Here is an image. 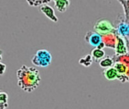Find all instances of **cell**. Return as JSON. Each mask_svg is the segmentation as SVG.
Wrapping results in <instances>:
<instances>
[{
  "instance_id": "obj_1",
  "label": "cell",
  "mask_w": 129,
  "mask_h": 109,
  "mask_svg": "<svg viewBox=\"0 0 129 109\" xmlns=\"http://www.w3.org/2000/svg\"><path fill=\"white\" fill-rule=\"evenodd\" d=\"M17 85L25 92L31 93L35 90L41 82V75L36 68L23 65L16 72Z\"/></svg>"
},
{
  "instance_id": "obj_2",
  "label": "cell",
  "mask_w": 129,
  "mask_h": 109,
  "mask_svg": "<svg viewBox=\"0 0 129 109\" xmlns=\"http://www.w3.org/2000/svg\"><path fill=\"white\" fill-rule=\"evenodd\" d=\"M52 56L50 52L46 49H39L31 58L32 63L36 66L46 68L51 64Z\"/></svg>"
},
{
  "instance_id": "obj_3",
  "label": "cell",
  "mask_w": 129,
  "mask_h": 109,
  "mask_svg": "<svg viewBox=\"0 0 129 109\" xmlns=\"http://www.w3.org/2000/svg\"><path fill=\"white\" fill-rule=\"evenodd\" d=\"M93 29L101 36L116 32L114 26L111 22L104 17L99 18L95 21L93 26Z\"/></svg>"
},
{
  "instance_id": "obj_4",
  "label": "cell",
  "mask_w": 129,
  "mask_h": 109,
  "mask_svg": "<svg viewBox=\"0 0 129 109\" xmlns=\"http://www.w3.org/2000/svg\"><path fill=\"white\" fill-rule=\"evenodd\" d=\"M122 15H118L114 26L117 35L124 38H128L129 24L126 22L125 18H123Z\"/></svg>"
},
{
  "instance_id": "obj_5",
  "label": "cell",
  "mask_w": 129,
  "mask_h": 109,
  "mask_svg": "<svg viewBox=\"0 0 129 109\" xmlns=\"http://www.w3.org/2000/svg\"><path fill=\"white\" fill-rule=\"evenodd\" d=\"M85 40L89 45L95 48L98 47L102 42L101 36L94 31L91 30L88 31L86 33Z\"/></svg>"
},
{
  "instance_id": "obj_6",
  "label": "cell",
  "mask_w": 129,
  "mask_h": 109,
  "mask_svg": "<svg viewBox=\"0 0 129 109\" xmlns=\"http://www.w3.org/2000/svg\"><path fill=\"white\" fill-rule=\"evenodd\" d=\"M39 10L47 17L54 23H57L59 19L55 14V11L53 7L48 4L40 6Z\"/></svg>"
},
{
  "instance_id": "obj_7",
  "label": "cell",
  "mask_w": 129,
  "mask_h": 109,
  "mask_svg": "<svg viewBox=\"0 0 129 109\" xmlns=\"http://www.w3.org/2000/svg\"><path fill=\"white\" fill-rule=\"evenodd\" d=\"M102 42L105 47L115 49L117 42V34L116 32L102 36Z\"/></svg>"
},
{
  "instance_id": "obj_8",
  "label": "cell",
  "mask_w": 129,
  "mask_h": 109,
  "mask_svg": "<svg viewBox=\"0 0 129 109\" xmlns=\"http://www.w3.org/2000/svg\"><path fill=\"white\" fill-rule=\"evenodd\" d=\"M54 7L60 13L65 12L69 7L71 2L69 0H54Z\"/></svg>"
},
{
  "instance_id": "obj_9",
  "label": "cell",
  "mask_w": 129,
  "mask_h": 109,
  "mask_svg": "<svg viewBox=\"0 0 129 109\" xmlns=\"http://www.w3.org/2000/svg\"><path fill=\"white\" fill-rule=\"evenodd\" d=\"M102 75L107 80L111 81L117 80L118 78L117 71L113 66L105 69L102 72Z\"/></svg>"
},
{
  "instance_id": "obj_10",
  "label": "cell",
  "mask_w": 129,
  "mask_h": 109,
  "mask_svg": "<svg viewBox=\"0 0 129 109\" xmlns=\"http://www.w3.org/2000/svg\"><path fill=\"white\" fill-rule=\"evenodd\" d=\"M90 54L92 57L93 61L98 63L105 56V52L103 49L95 48L91 50Z\"/></svg>"
},
{
  "instance_id": "obj_11",
  "label": "cell",
  "mask_w": 129,
  "mask_h": 109,
  "mask_svg": "<svg viewBox=\"0 0 129 109\" xmlns=\"http://www.w3.org/2000/svg\"><path fill=\"white\" fill-rule=\"evenodd\" d=\"M114 64V61L112 57L107 55L105 56L99 62V66L103 68H107L112 67Z\"/></svg>"
},
{
  "instance_id": "obj_12",
  "label": "cell",
  "mask_w": 129,
  "mask_h": 109,
  "mask_svg": "<svg viewBox=\"0 0 129 109\" xmlns=\"http://www.w3.org/2000/svg\"><path fill=\"white\" fill-rule=\"evenodd\" d=\"M93 62L91 56L90 54H87L79 58L78 62L84 67L88 68L91 65Z\"/></svg>"
},
{
  "instance_id": "obj_13",
  "label": "cell",
  "mask_w": 129,
  "mask_h": 109,
  "mask_svg": "<svg viewBox=\"0 0 129 109\" xmlns=\"http://www.w3.org/2000/svg\"><path fill=\"white\" fill-rule=\"evenodd\" d=\"M122 6L125 15V20L129 24V1H119Z\"/></svg>"
},
{
  "instance_id": "obj_14",
  "label": "cell",
  "mask_w": 129,
  "mask_h": 109,
  "mask_svg": "<svg viewBox=\"0 0 129 109\" xmlns=\"http://www.w3.org/2000/svg\"><path fill=\"white\" fill-rule=\"evenodd\" d=\"M27 2L29 5L33 7H40L43 5L46 4L50 3L51 1H27Z\"/></svg>"
},
{
  "instance_id": "obj_15",
  "label": "cell",
  "mask_w": 129,
  "mask_h": 109,
  "mask_svg": "<svg viewBox=\"0 0 129 109\" xmlns=\"http://www.w3.org/2000/svg\"><path fill=\"white\" fill-rule=\"evenodd\" d=\"M8 94L0 90V103H8Z\"/></svg>"
},
{
  "instance_id": "obj_16",
  "label": "cell",
  "mask_w": 129,
  "mask_h": 109,
  "mask_svg": "<svg viewBox=\"0 0 129 109\" xmlns=\"http://www.w3.org/2000/svg\"><path fill=\"white\" fill-rule=\"evenodd\" d=\"M6 65L0 62V75L4 74L6 71Z\"/></svg>"
},
{
  "instance_id": "obj_17",
  "label": "cell",
  "mask_w": 129,
  "mask_h": 109,
  "mask_svg": "<svg viewBox=\"0 0 129 109\" xmlns=\"http://www.w3.org/2000/svg\"><path fill=\"white\" fill-rule=\"evenodd\" d=\"M8 103H0V109H6L8 107Z\"/></svg>"
},
{
  "instance_id": "obj_18",
  "label": "cell",
  "mask_w": 129,
  "mask_h": 109,
  "mask_svg": "<svg viewBox=\"0 0 129 109\" xmlns=\"http://www.w3.org/2000/svg\"><path fill=\"white\" fill-rule=\"evenodd\" d=\"M2 54H3V52H2V51L0 49V61L2 59Z\"/></svg>"
}]
</instances>
